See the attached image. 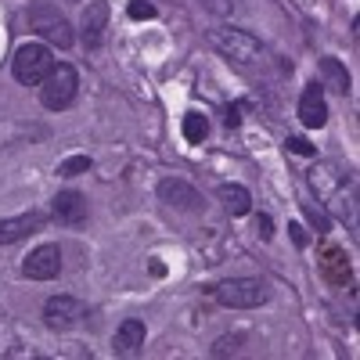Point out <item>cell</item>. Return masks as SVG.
<instances>
[{"label":"cell","mask_w":360,"mask_h":360,"mask_svg":"<svg viewBox=\"0 0 360 360\" xmlns=\"http://www.w3.org/2000/svg\"><path fill=\"white\" fill-rule=\"evenodd\" d=\"M130 18H155V4H144V0H130Z\"/></svg>","instance_id":"cell-20"},{"label":"cell","mask_w":360,"mask_h":360,"mask_svg":"<svg viewBox=\"0 0 360 360\" xmlns=\"http://www.w3.org/2000/svg\"><path fill=\"white\" fill-rule=\"evenodd\" d=\"M288 231L295 238V245H307V234H303V227H299V224H288Z\"/></svg>","instance_id":"cell-24"},{"label":"cell","mask_w":360,"mask_h":360,"mask_svg":"<svg viewBox=\"0 0 360 360\" xmlns=\"http://www.w3.org/2000/svg\"><path fill=\"white\" fill-rule=\"evenodd\" d=\"M144 335H148L144 321H137V317H127L123 324L115 328V339H112V346H115V353H119V356H134V353L144 346Z\"/></svg>","instance_id":"cell-14"},{"label":"cell","mask_w":360,"mask_h":360,"mask_svg":"<svg viewBox=\"0 0 360 360\" xmlns=\"http://www.w3.org/2000/svg\"><path fill=\"white\" fill-rule=\"evenodd\" d=\"M51 69H54V54L47 44H22L11 58V72L22 86H40Z\"/></svg>","instance_id":"cell-5"},{"label":"cell","mask_w":360,"mask_h":360,"mask_svg":"<svg viewBox=\"0 0 360 360\" xmlns=\"http://www.w3.org/2000/svg\"><path fill=\"white\" fill-rule=\"evenodd\" d=\"M159 198H162L166 205H173V209H188V213H198V209L205 205L202 195L188 184V180H180V176L162 180V184H159Z\"/></svg>","instance_id":"cell-11"},{"label":"cell","mask_w":360,"mask_h":360,"mask_svg":"<svg viewBox=\"0 0 360 360\" xmlns=\"http://www.w3.org/2000/svg\"><path fill=\"white\" fill-rule=\"evenodd\" d=\"M310 184L317 191V198H324V205L332 209L339 220H353L356 213V184L349 169H342L339 162H321L310 169Z\"/></svg>","instance_id":"cell-1"},{"label":"cell","mask_w":360,"mask_h":360,"mask_svg":"<svg viewBox=\"0 0 360 360\" xmlns=\"http://www.w3.org/2000/svg\"><path fill=\"white\" fill-rule=\"evenodd\" d=\"M270 227H274V224H270V217H266V213H259V217H256V231H259V238H270V234H274Z\"/></svg>","instance_id":"cell-23"},{"label":"cell","mask_w":360,"mask_h":360,"mask_svg":"<svg viewBox=\"0 0 360 360\" xmlns=\"http://www.w3.org/2000/svg\"><path fill=\"white\" fill-rule=\"evenodd\" d=\"M83 317H86V307L76 295H51L44 307V324L51 332H69V328L83 324Z\"/></svg>","instance_id":"cell-7"},{"label":"cell","mask_w":360,"mask_h":360,"mask_svg":"<svg viewBox=\"0 0 360 360\" xmlns=\"http://www.w3.org/2000/svg\"><path fill=\"white\" fill-rule=\"evenodd\" d=\"M25 18H29V29H33L40 40H47V44H54V47H62V51H69V47L76 44L69 18L58 11L54 4H47V0H40V4L29 8Z\"/></svg>","instance_id":"cell-3"},{"label":"cell","mask_w":360,"mask_h":360,"mask_svg":"<svg viewBox=\"0 0 360 360\" xmlns=\"http://www.w3.org/2000/svg\"><path fill=\"white\" fill-rule=\"evenodd\" d=\"M86 169H90V155H69L62 166H58V173H62V176H79Z\"/></svg>","instance_id":"cell-19"},{"label":"cell","mask_w":360,"mask_h":360,"mask_svg":"<svg viewBox=\"0 0 360 360\" xmlns=\"http://www.w3.org/2000/svg\"><path fill=\"white\" fill-rule=\"evenodd\" d=\"M299 119L307 130H321L328 123V101H324V83H310L299 98Z\"/></svg>","instance_id":"cell-10"},{"label":"cell","mask_w":360,"mask_h":360,"mask_svg":"<svg viewBox=\"0 0 360 360\" xmlns=\"http://www.w3.org/2000/svg\"><path fill=\"white\" fill-rule=\"evenodd\" d=\"M105 29H108V4H105V0H94V4H86L83 22H79L83 47L86 51H98L105 44Z\"/></svg>","instance_id":"cell-9"},{"label":"cell","mask_w":360,"mask_h":360,"mask_svg":"<svg viewBox=\"0 0 360 360\" xmlns=\"http://www.w3.org/2000/svg\"><path fill=\"white\" fill-rule=\"evenodd\" d=\"M321 72H324V79H328L332 90H339V94L349 90V76H346V69L335 62V58H321Z\"/></svg>","instance_id":"cell-18"},{"label":"cell","mask_w":360,"mask_h":360,"mask_svg":"<svg viewBox=\"0 0 360 360\" xmlns=\"http://www.w3.org/2000/svg\"><path fill=\"white\" fill-rule=\"evenodd\" d=\"M288 152H295V155H314V144L303 141V137H288Z\"/></svg>","instance_id":"cell-22"},{"label":"cell","mask_w":360,"mask_h":360,"mask_svg":"<svg viewBox=\"0 0 360 360\" xmlns=\"http://www.w3.org/2000/svg\"><path fill=\"white\" fill-rule=\"evenodd\" d=\"M266 295L270 292L259 278H231V281L217 285V299L227 310H256L266 303Z\"/></svg>","instance_id":"cell-6"},{"label":"cell","mask_w":360,"mask_h":360,"mask_svg":"<svg viewBox=\"0 0 360 360\" xmlns=\"http://www.w3.org/2000/svg\"><path fill=\"white\" fill-rule=\"evenodd\" d=\"M209 44L238 69L256 72V69L266 65V47L252 33H245V29H213V33H209Z\"/></svg>","instance_id":"cell-2"},{"label":"cell","mask_w":360,"mask_h":360,"mask_svg":"<svg viewBox=\"0 0 360 360\" xmlns=\"http://www.w3.org/2000/svg\"><path fill=\"white\" fill-rule=\"evenodd\" d=\"M40 224H44V213H22V217H11V220H0V245L22 242L25 234L40 231Z\"/></svg>","instance_id":"cell-15"},{"label":"cell","mask_w":360,"mask_h":360,"mask_svg":"<svg viewBox=\"0 0 360 360\" xmlns=\"http://www.w3.org/2000/svg\"><path fill=\"white\" fill-rule=\"evenodd\" d=\"M205 4L213 8V11H220V15H227V11H231V4H227V0H205Z\"/></svg>","instance_id":"cell-25"},{"label":"cell","mask_w":360,"mask_h":360,"mask_svg":"<svg viewBox=\"0 0 360 360\" xmlns=\"http://www.w3.org/2000/svg\"><path fill=\"white\" fill-rule=\"evenodd\" d=\"M180 130H184V141H188V144H202V141L209 137V119H205L202 112H188V115H184V127H180Z\"/></svg>","instance_id":"cell-17"},{"label":"cell","mask_w":360,"mask_h":360,"mask_svg":"<svg viewBox=\"0 0 360 360\" xmlns=\"http://www.w3.org/2000/svg\"><path fill=\"white\" fill-rule=\"evenodd\" d=\"M317 263H321V274L332 281V285H349V256L339 249V245H324L321 249V256H317Z\"/></svg>","instance_id":"cell-13"},{"label":"cell","mask_w":360,"mask_h":360,"mask_svg":"<svg viewBox=\"0 0 360 360\" xmlns=\"http://www.w3.org/2000/svg\"><path fill=\"white\" fill-rule=\"evenodd\" d=\"M51 213L58 224H65V227H79L86 220V198L79 191H58L54 195V205H51Z\"/></svg>","instance_id":"cell-12"},{"label":"cell","mask_w":360,"mask_h":360,"mask_svg":"<svg viewBox=\"0 0 360 360\" xmlns=\"http://www.w3.org/2000/svg\"><path fill=\"white\" fill-rule=\"evenodd\" d=\"M76 90H79V76H76V69L69 65V62H54V69L44 76V83H40V101H44V108H51V112H62V108H69L72 101H76Z\"/></svg>","instance_id":"cell-4"},{"label":"cell","mask_w":360,"mask_h":360,"mask_svg":"<svg viewBox=\"0 0 360 360\" xmlns=\"http://www.w3.org/2000/svg\"><path fill=\"white\" fill-rule=\"evenodd\" d=\"M220 198H224V205H227L231 217H245L249 209H252V195H249V188H242V184H224V188H220Z\"/></svg>","instance_id":"cell-16"},{"label":"cell","mask_w":360,"mask_h":360,"mask_svg":"<svg viewBox=\"0 0 360 360\" xmlns=\"http://www.w3.org/2000/svg\"><path fill=\"white\" fill-rule=\"evenodd\" d=\"M238 346H242V335H231V339H220L213 346V356H227V353H238Z\"/></svg>","instance_id":"cell-21"},{"label":"cell","mask_w":360,"mask_h":360,"mask_svg":"<svg viewBox=\"0 0 360 360\" xmlns=\"http://www.w3.org/2000/svg\"><path fill=\"white\" fill-rule=\"evenodd\" d=\"M22 274L29 278V281H54L58 274H62V249L58 245H37L33 252L25 256V263H22Z\"/></svg>","instance_id":"cell-8"}]
</instances>
